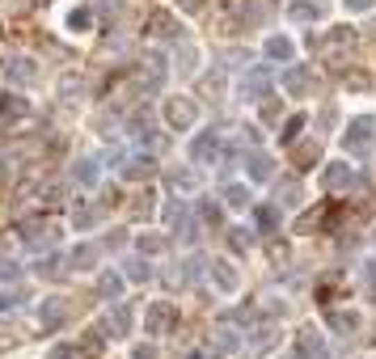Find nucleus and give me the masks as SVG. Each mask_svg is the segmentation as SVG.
<instances>
[{"mask_svg":"<svg viewBox=\"0 0 376 359\" xmlns=\"http://www.w3.org/2000/svg\"><path fill=\"white\" fill-rule=\"evenodd\" d=\"M372 144H376V123L372 119H355L343 131V152H351V157H372Z\"/></svg>","mask_w":376,"mask_h":359,"instance_id":"nucleus-1","label":"nucleus"},{"mask_svg":"<svg viewBox=\"0 0 376 359\" xmlns=\"http://www.w3.org/2000/svg\"><path fill=\"white\" fill-rule=\"evenodd\" d=\"M237 97H241V101L271 97V68H266V64H254V68L237 81Z\"/></svg>","mask_w":376,"mask_h":359,"instance_id":"nucleus-2","label":"nucleus"},{"mask_svg":"<svg viewBox=\"0 0 376 359\" xmlns=\"http://www.w3.org/2000/svg\"><path fill=\"white\" fill-rule=\"evenodd\" d=\"M195 119H199L195 97H165V123H170V131H190Z\"/></svg>","mask_w":376,"mask_h":359,"instance_id":"nucleus-3","label":"nucleus"},{"mask_svg":"<svg viewBox=\"0 0 376 359\" xmlns=\"http://www.w3.org/2000/svg\"><path fill=\"white\" fill-rule=\"evenodd\" d=\"M165 85V60L161 56H144L136 64V93H156Z\"/></svg>","mask_w":376,"mask_h":359,"instance_id":"nucleus-4","label":"nucleus"},{"mask_svg":"<svg viewBox=\"0 0 376 359\" xmlns=\"http://www.w3.org/2000/svg\"><path fill=\"white\" fill-rule=\"evenodd\" d=\"M224 157V144H220V131H203L190 140V161L195 165H220Z\"/></svg>","mask_w":376,"mask_h":359,"instance_id":"nucleus-5","label":"nucleus"},{"mask_svg":"<svg viewBox=\"0 0 376 359\" xmlns=\"http://www.w3.org/2000/svg\"><path fill=\"white\" fill-rule=\"evenodd\" d=\"M97 330H101L106 338H123V334L131 330V304H127V300H115V309L97 322Z\"/></svg>","mask_w":376,"mask_h":359,"instance_id":"nucleus-6","label":"nucleus"},{"mask_svg":"<svg viewBox=\"0 0 376 359\" xmlns=\"http://www.w3.org/2000/svg\"><path fill=\"white\" fill-rule=\"evenodd\" d=\"M174 322H178V313H174V304L170 300H156L152 309H148V317H144V326H148V334H170L174 330Z\"/></svg>","mask_w":376,"mask_h":359,"instance_id":"nucleus-7","label":"nucleus"},{"mask_svg":"<svg viewBox=\"0 0 376 359\" xmlns=\"http://www.w3.org/2000/svg\"><path fill=\"white\" fill-rule=\"evenodd\" d=\"M30 115V101L26 97H17V93H9V97H0V131H9L17 119H26Z\"/></svg>","mask_w":376,"mask_h":359,"instance_id":"nucleus-8","label":"nucleus"},{"mask_svg":"<svg viewBox=\"0 0 376 359\" xmlns=\"http://www.w3.org/2000/svg\"><path fill=\"white\" fill-rule=\"evenodd\" d=\"M119 169H123V178H127V182H144V178H152V174H156V161L148 157V152H140V157H127Z\"/></svg>","mask_w":376,"mask_h":359,"instance_id":"nucleus-9","label":"nucleus"},{"mask_svg":"<svg viewBox=\"0 0 376 359\" xmlns=\"http://www.w3.org/2000/svg\"><path fill=\"white\" fill-rule=\"evenodd\" d=\"M317 355H321V334L304 326V330L296 334V351H292L288 359H317Z\"/></svg>","mask_w":376,"mask_h":359,"instance_id":"nucleus-10","label":"nucleus"},{"mask_svg":"<svg viewBox=\"0 0 376 359\" xmlns=\"http://www.w3.org/2000/svg\"><path fill=\"white\" fill-rule=\"evenodd\" d=\"M330 212H334V203H317V208H309V212L296 220V233H317L321 224L330 220Z\"/></svg>","mask_w":376,"mask_h":359,"instance_id":"nucleus-11","label":"nucleus"},{"mask_svg":"<svg viewBox=\"0 0 376 359\" xmlns=\"http://www.w3.org/2000/svg\"><path fill=\"white\" fill-rule=\"evenodd\" d=\"M64 317H68V309H64V300H60V296H47V300L38 304V322H42L47 330H56Z\"/></svg>","mask_w":376,"mask_h":359,"instance_id":"nucleus-12","label":"nucleus"},{"mask_svg":"<svg viewBox=\"0 0 376 359\" xmlns=\"http://www.w3.org/2000/svg\"><path fill=\"white\" fill-rule=\"evenodd\" d=\"M262 51H266V60H275V64H288V60L296 56V42H292V38H284V34H271Z\"/></svg>","mask_w":376,"mask_h":359,"instance_id":"nucleus-13","label":"nucleus"},{"mask_svg":"<svg viewBox=\"0 0 376 359\" xmlns=\"http://www.w3.org/2000/svg\"><path fill=\"white\" fill-rule=\"evenodd\" d=\"M148 34H152V38H170V42H174V38H182V26H178L170 13H152V17H148Z\"/></svg>","mask_w":376,"mask_h":359,"instance_id":"nucleus-14","label":"nucleus"},{"mask_svg":"<svg viewBox=\"0 0 376 359\" xmlns=\"http://www.w3.org/2000/svg\"><path fill=\"white\" fill-rule=\"evenodd\" d=\"M321 182H326V190H347V186H355V174H351V165H330L321 174Z\"/></svg>","mask_w":376,"mask_h":359,"instance_id":"nucleus-15","label":"nucleus"},{"mask_svg":"<svg viewBox=\"0 0 376 359\" xmlns=\"http://www.w3.org/2000/svg\"><path fill=\"white\" fill-rule=\"evenodd\" d=\"M123 279H127V275H119V271H101L97 296H101V300H119V296H123Z\"/></svg>","mask_w":376,"mask_h":359,"instance_id":"nucleus-16","label":"nucleus"},{"mask_svg":"<svg viewBox=\"0 0 376 359\" xmlns=\"http://www.w3.org/2000/svg\"><path fill=\"white\" fill-rule=\"evenodd\" d=\"M5 76H9V81H26V85H30V81H38V68H34V60L13 56V60L5 64Z\"/></svg>","mask_w":376,"mask_h":359,"instance_id":"nucleus-17","label":"nucleus"},{"mask_svg":"<svg viewBox=\"0 0 376 359\" xmlns=\"http://www.w3.org/2000/svg\"><path fill=\"white\" fill-rule=\"evenodd\" d=\"M211 279H216L220 292H237V267L224 262V258H220V262H211Z\"/></svg>","mask_w":376,"mask_h":359,"instance_id":"nucleus-18","label":"nucleus"},{"mask_svg":"<svg viewBox=\"0 0 376 359\" xmlns=\"http://www.w3.org/2000/svg\"><path fill=\"white\" fill-rule=\"evenodd\" d=\"M275 199L284 203V208H296V203H304V190H300L296 178H284V182H275Z\"/></svg>","mask_w":376,"mask_h":359,"instance_id":"nucleus-19","label":"nucleus"},{"mask_svg":"<svg viewBox=\"0 0 376 359\" xmlns=\"http://www.w3.org/2000/svg\"><path fill=\"white\" fill-rule=\"evenodd\" d=\"M321 13H326V9H321L317 0H292V5H288V17L292 22H317Z\"/></svg>","mask_w":376,"mask_h":359,"instance_id":"nucleus-20","label":"nucleus"},{"mask_svg":"<svg viewBox=\"0 0 376 359\" xmlns=\"http://www.w3.org/2000/svg\"><path fill=\"white\" fill-rule=\"evenodd\" d=\"M93 262H97V245H93V241H81V245L68 253V267H76V271H89Z\"/></svg>","mask_w":376,"mask_h":359,"instance_id":"nucleus-21","label":"nucleus"},{"mask_svg":"<svg viewBox=\"0 0 376 359\" xmlns=\"http://www.w3.org/2000/svg\"><path fill=\"white\" fill-rule=\"evenodd\" d=\"M224 81H229V68H211V72L203 76V93H207L211 101H220V97H224Z\"/></svg>","mask_w":376,"mask_h":359,"instance_id":"nucleus-22","label":"nucleus"},{"mask_svg":"<svg viewBox=\"0 0 376 359\" xmlns=\"http://www.w3.org/2000/svg\"><path fill=\"white\" fill-rule=\"evenodd\" d=\"M275 342H279V326H275V322H266V326H258V330H254L250 351H266V347H275Z\"/></svg>","mask_w":376,"mask_h":359,"instance_id":"nucleus-23","label":"nucleus"},{"mask_svg":"<svg viewBox=\"0 0 376 359\" xmlns=\"http://www.w3.org/2000/svg\"><path fill=\"white\" fill-rule=\"evenodd\" d=\"M72 178H76V186H85V190H89V186H97L101 169H97V161H89V157H85V161H76V165H72Z\"/></svg>","mask_w":376,"mask_h":359,"instance_id":"nucleus-24","label":"nucleus"},{"mask_svg":"<svg viewBox=\"0 0 376 359\" xmlns=\"http://www.w3.org/2000/svg\"><path fill=\"white\" fill-rule=\"evenodd\" d=\"M254 224L271 237L275 228H279V208H271V203H262V208H254Z\"/></svg>","mask_w":376,"mask_h":359,"instance_id":"nucleus-25","label":"nucleus"},{"mask_svg":"<svg viewBox=\"0 0 376 359\" xmlns=\"http://www.w3.org/2000/svg\"><path fill=\"white\" fill-rule=\"evenodd\" d=\"M245 165H250V178L254 182H271V157H266V152H250Z\"/></svg>","mask_w":376,"mask_h":359,"instance_id":"nucleus-26","label":"nucleus"},{"mask_svg":"<svg viewBox=\"0 0 376 359\" xmlns=\"http://www.w3.org/2000/svg\"><path fill=\"white\" fill-rule=\"evenodd\" d=\"M207 271H211V262L203 258V253H190V258L182 262V275H186V283H199V279H203Z\"/></svg>","mask_w":376,"mask_h":359,"instance_id":"nucleus-27","label":"nucleus"},{"mask_svg":"<svg viewBox=\"0 0 376 359\" xmlns=\"http://www.w3.org/2000/svg\"><path fill=\"white\" fill-rule=\"evenodd\" d=\"M131 140H136L140 148H156V144H161V135L152 131V123H148V119H140V123H131Z\"/></svg>","mask_w":376,"mask_h":359,"instance_id":"nucleus-28","label":"nucleus"},{"mask_svg":"<svg viewBox=\"0 0 376 359\" xmlns=\"http://www.w3.org/2000/svg\"><path fill=\"white\" fill-rule=\"evenodd\" d=\"M165 182H170L174 190H199V178H195V169H170V174H165Z\"/></svg>","mask_w":376,"mask_h":359,"instance_id":"nucleus-29","label":"nucleus"},{"mask_svg":"<svg viewBox=\"0 0 376 359\" xmlns=\"http://www.w3.org/2000/svg\"><path fill=\"white\" fill-rule=\"evenodd\" d=\"M330 326H334L338 334H355V330L363 326V317H359V313H338V309H334V313H330Z\"/></svg>","mask_w":376,"mask_h":359,"instance_id":"nucleus-30","label":"nucleus"},{"mask_svg":"<svg viewBox=\"0 0 376 359\" xmlns=\"http://www.w3.org/2000/svg\"><path fill=\"white\" fill-rule=\"evenodd\" d=\"M309 85H313V81H309L304 68H288V76H284V89H288V93H309Z\"/></svg>","mask_w":376,"mask_h":359,"instance_id":"nucleus-31","label":"nucleus"},{"mask_svg":"<svg viewBox=\"0 0 376 359\" xmlns=\"http://www.w3.org/2000/svg\"><path fill=\"white\" fill-rule=\"evenodd\" d=\"M123 275H127L131 283H148V279H152V271H148L144 258H127V262H123Z\"/></svg>","mask_w":376,"mask_h":359,"instance_id":"nucleus-32","label":"nucleus"},{"mask_svg":"<svg viewBox=\"0 0 376 359\" xmlns=\"http://www.w3.org/2000/svg\"><path fill=\"white\" fill-rule=\"evenodd\" d=\"M224 203H229L233 212H245V208H250V190L233 182V186H224Z\"/></svg>","mask_w":376,"mask_h":359,"instance_id":"nucleus-33","label":"nucleus"},{"mask_svg":"<svg viewBox=\"0 0 376 359\" xmlns=\"http://www.w3.org/2000/svg\"><path fill=\"white\" fill-rule=\"evenodd\" d=\"M326 47H330V51H347V47H355V34H351V26H338V30L326 38Z\"/></svg>","mask_w":376,"mask_h":359,"instance_id":"nucleus-34","label":"nucleus"},{"mask_svg":"<svg viewBox=\"0 0 376 359\" xmlns=\"http://www.w3.org/2000/svg\"><path fill=\"white\" fill-rule=\"evenodd\" d=\"M199 220H207V224H220V203L216 199H199Z\"/></svg>","mask_w":376,"mask_h":359,"instance_id":"nucleus-35","label":"nucleus"},{"mask_svg":"<svg viewBox=\"0 0 376 359\" xmlns=\"http://www.w3.org/2000/svg\"><path fill=\"white\" fill-rule=\"evenodd\" d=\"M317 152H321V144H317V140H313V144H304V148H296V169H300V174L317 161Z\"/></svg>","mask_w":376,"mask_h":359,"instance_id":"nucleus-36","label":"nucleus"},{"mask_svg":"<svg viewBox=\"0 0 376 359\" xmlns=\"http://www.w3.org/2000/svg\"><path fill=\"white\" fill-rule=\"evenodd\" d=\"M300 131H304V115H292V119H288V127L279 131V144H296V135H300Z\"/></svg>","mask_w":376,"mask_h":359,"instance_id":"nucleus-37","label":"nucleus"},{"mask_svg":"<svg viewBox=\"0 0 376 359\" xmlns=\"http://www.w3.org/2000/svg\"><path fill=\"white\" fill-rule=\"evenodd\" d=\"M22 283V267L17 262H0V287H13Z\"/></svg>","mask_w":376,"mask_h":359,"instance_id":"nucleus-38","label":"nucleus"},{"mask_svg":"<svg viewBox=\"0 0 376 359\" xmlns=\"http://www.w3.org/2000/svg\"><path fill=\"white\" fill-rule=\"evenodd\" d=\"M136 245H140V253H161V249H165V237H152V233H144Z\"/></svg>","mask_w":376,"mask_h":359,"instance_id":"nucleus-39","label":"nucleus"},{"mask_svg":"<svg viewBox=\"0 0 376 359\" xmlns=\"http://www.w3.org/2000/svg\"><path fill=\"white\" fill-rule=\"evenodd\" d=\"M229 245H233L237 253H245V249H250V237H245V228H229Z\"/></svg>","mask_w":376,"mask_h":359,"instance_id":"nucleus-40","label":"nucleus"},{"mask_svg":"<svg viewBox=\"0 0 376 359\" xmlns=\"http://www.w3.org/2000/svg\"><path fill=\"white\" fill-rule=\"evenodd\" d=\"M279 115H284V106H279V97H271V101H262V119H266V123H275Z\"/></svg>","mask_w":376,"mask_h":359,"instance_id":"nucleus-41","label":"nucleus"},{"mask_svg":"<svg viewBox=\"0 0 376 359\" xmlns=\"http://www.w3.org/2000/svg\"><path fill=\"white\" fill-rule=\"evenodd\" d=\"M89 17H93L89 9H72V13H68V26H72V30H85V26H89Z\"/></svg>","mask_w":376,"mask_h":359,"instance_id":"nucleus-42","label":"nucleus"},{"mask_svg":"<svg viewBox=\"0 0 376 359\" xmlns=\"http://www.w3.org/2000/svg\"><path fill=\"white\" fill-rule=\"evenodd\" d=\"M72 224H76V228H89V224H97V212H93V208H81V212L72 216Z\"/></svg>","mask_w":376,"mask_h":359,"instance_id":"nucleus-43","label":"nucleus"},{"mask_svg":"<svg viewBox=\"0 0 376 359\" xmlns=\"http://www.w3.org/2000/svg\"><path fill=\"white\" fill-rule=\"evenodd\" d=\"M347 85H351V89H372V76H363V72H351V76H347Z\"/></svg>","mask_w":376,"mask_h":359,"instance_id":"nucleus-44","label":"nucleus"},{"mask_svg":"<svg viewBox=\"0 0 376 359\" xmlns=\"http://www.w3.org/2000/svg\"><path fill=\"white\" fill-rule=\"evenodd\" d=\"M220 347H224V351H237V347H241V334H229V330H224V334H220Z\"/></svg>","mask_w":376,"mask_h":359,"instance_id":"nucleus-45","label":"nucleus"},{"mask_svg":"<svg viewBox=\"0 0 376 359\" xmlns=\"http://www.w3.org/2000/svg\"><path fill=\"white\" fill-rule=\"evenodd\" d=\"M131 359H156V347H148V342H140V347L131 351Z\"/></svg>","mask_w":376,"mask_h":359,"instance_id":"nucleus-46","label":"nucleus"},{"mask_svg":"<svg viewBox=\"0 0 376 359\" xmlns=\"http://www.w3.org/2000/svg\"><path fill=\"white\" fill-rule=\"evenodd\" d=\"M13 300H17V296H9V292H0V317H5V313H13Z\"/></svg>","mask_w":376,"mask_h":359,"instance_id":"nucleus-47","label":"nucleus"},{"mask_svg":"<svg viewBox=\"0 0 376 359\" xmlns=\"http://www.w3.org/2000/svg\"><path fill=\"white\" fill-rule=\"evenodd\" d=\"M47 359H76V351H72V347H56V351L47 355Z\"/></svg>","mask_w":376,"mask_h":359,"instance_id":"nucleus-48","label":"nucleus"},{"mask_svg":"<svg viewBox=\"0 0 376 359\" xmlns=\"http://www.w3.org/2000/svg\"><path fill=\"white\" fill-rule=\"evenodd\" d=\"M347 9L351 13H363V9H372V0H347Z\"/></svg>","mask_w":376,"mask_h":359,"instance_id":"nucleus-49","label":"nucleus"},{"mask_svg":"<svg viewBox=\"0 0 376 359\" xmlns=\"http://www.w3.org/2000/svg\"><path fill=\"white\" fill-rule=\"evenodd\" d=\"M178 5H182L186 13H199V9H203V0H178Z\"/></svg>","mask_w":376,"mask_h":359,"instance_id":"nucleus-50","label":"nucleus"},{"mask_svg":"<svg viewBox=\"0 0 376 359\" xmlns=\"http://www.w3.org/2000/svg\"><path fill=\"white\" fill-rule=\"evenodd\" d=\"M363 275H368V283H372V287H376V258H372V262H368V267H363Z\"/></svg>","mask_w":376,"mask_h":359,"instance_id":"nucleus-51","label":"nucleus"},{"mask_svg":"<svg viewBox=\"0 0 376 359\" xmlns=\"http://www.w3.org/2000/svg\"><path fill=\"white\" fill-rule=\"evenodd\" d=\"M190 359H203V355H190Z\"/></svg>","mask_w":376,"mask_h":359,"instance_id":"nucleus-52","label":"nucleus"}]
</instances>
